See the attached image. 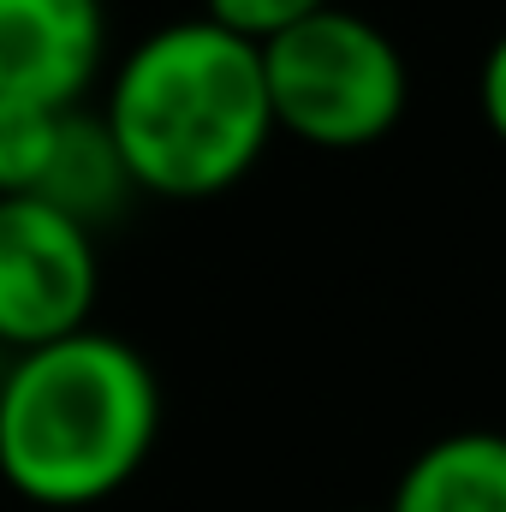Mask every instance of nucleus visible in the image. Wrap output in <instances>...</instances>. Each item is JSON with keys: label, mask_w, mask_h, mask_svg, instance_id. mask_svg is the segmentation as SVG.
I'll use <instances>...</instances> for the list:
<instances>
[{"label": "nucleus", "mask_w": 506, "mask_h": 512, "mask_svg": "<svg viewBox=\"0 0 506 512\" xmlns=\"http://www.w3.org/2000/svg\"><path fill=\"white\" fill-rule=\"evenodd\" d=\"M108 66L102 0H0V96L84 108Z\"/></svg>", "instance_id": "nucleus-5"}, {"label": "nucleus", "mask_w": 506, "mask_h": 512, "mask_svg": "<svg viewBox=\"0 0 506 512\" xmlns=\"http://www.w3.org/2000/svg\"><path fill=\"white\" fill-rule=\"evenodd\" d=\"M102 126L137 197L209 203L245 185L274 143L262 48L209 18L161 24L131 42L120 72L108 78Z\"/></svg>", "instance_id": "nucleus-1"}, {"label": "nucleus", "mask_w": 506, "mask_h": 512, "mask_svg": "<svg viewBox=\"0 0 506 512\" xmlns=\"http://www.w3.org/2000/svg\"><path fill=\"white\" fill-rule=\"evenodd\" d=\"M161 382L120 334L78 328L12 352L0 376V477L36 507H96L143 471Z\"/></svg>", "instance_id": "nucleus-2"}, {"label": "nucleus", "mask_w": 506, "mask_h": 512, "mask_svg": "<svg viewBox=\"0 0 506 512\" xmlns=\"http://www.w3.org/2000/svg\"><path fill=\"white\" fill-rule=\"evenodd\" d=\"M66 108H42V102H12L0 96V197H36L54 137H60Z\"/></svg>", "instance_id": "nucleus-8"}, {"label": "nucleus", "mask_w": 506, "mask_h": 512, "mask_svg": "<svg viewBox=\"0 0 506 512\" xmlns=\"http://www.w3.org/2000/svg\"><path fill=\"white\" fill-rule=\"evenodd\" d=\"M262 84L274 131L310 149H376L405 120L411 72L399 42L364 12L322 6L262 42Z\"/></svg>", "instance_id": "nucleus-3"}, {"label": "nucleus", "mask_w": 506, "mask_h": 512, "mask_svg": "<svg viewBox=\"0 0 506 512\" xmlns=\"http://www.w3.org/2000/svg\"><path fill=\"white\" fill-rule=\"evenodd\" d=\"M322 6H334V0H203V18L262 48L268 36H280V30H292V24H304V18H310V12H322Z\"/></svg>", "instance_id": "nucleus-9"}, {"label": "nucleus", "mask_w": 506, "mask_h": 512, "mask_svg": "<svg viewBox=\"0 0 506 512\" xmlns=\"http://www.w3.org/2000/svg\"><path fill=\"white\" fill-rule=\"evenodd\" d=\"M131 197H137V185H131V173L120 161V149H114V137H108V126H102V114L66 108L54 155H48V173L36 185V203L72 215L90 233H102L114 215H126Z\"/></svg>", "instance_id": "nucleus-7"}, {"label": "nucleus", "mask_w": 506, "mask_h": 512, "mask_svg": "<svg viewBox=\"0 0 506 512\" xmlns=\"http://www.w3.org/2000/svg\"><path fill=\"white\" fill-rule=\"evenodd\" d=\"M387 512H506V435L453 429L429 441L399 471Z\"/></svg>", "instance_id": "nucleus-6"}, {"label": "nucleus", "mask_w": 506, "mask_h": 512, "mask_svg": "<svg viewBox=\"0 0 506 512\" xmlns=\"http://www.w3.org/2000/svg\"><path fill=\"white\" fill-rule=\"evenodd\" d=\"M477 108H483V120L495 131V143L506 149V30L489 42V54H483V72H477Z\"/></svg>", "instance_id": "nucleus-10"}, {"label": "nucleus", "mask_w": 506, "mask_h": 512, "mask_svg": "<svg viewBox=\"0 0 506 512\" xmlns=\"http://www.w3.org/2000/svg\"><path fill=\"white\" fill-rule=\"evenodd\" d=\"M102 292L96 233L36 197H0V346L30 352L90 328Z\"/></svg>", "instance_id": "nucleus-4"}]
</instances>
